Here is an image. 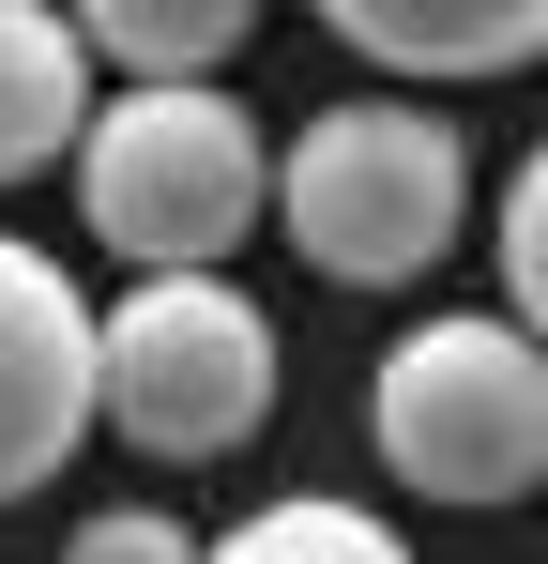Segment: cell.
<instances>
[{
	"label": "cell",
	"instance_id": "obj_1",
	"mask_svg": "<svg viewBox=\"0 0 548 564\" xmlns=\"http://www.w3.org/2000/svg\"><path fill=\"white\" fill-rule=\"evenodd\" d=\"M274 153L244 93H213V77H138V93H107L77 153V214L107 260H138V275H229V245L274 214Z\"/></svg>",
	"mask_w": 548,
	"mask_h": 564
},
{
	"label": "cell",
	"instance_id": "obj_2",
	"mask_svg": "<svg viewBox=\"0 0 548 564\" xmlns=\"http://www.w3.org/2000/svg\"><path fill=\"white\" fill-rule=\"evenodd\" d=\"M457 214H472V153H457L442 107H412V93L320 107V122L289 138V169H274V229H289V260H305L320 290H412V275H442Z\"/></svg>",
	"mask_w": 548,
	"mask_h": 564
},
{
	"label": "cell",
	"instance_id": "obj_3",
	"mask_svg": "<svg viewBox=\"0 0 548 564\" xmlns=\"http://www.w3.org/2000/svg\"><path fill=\"white\" fill-rule=\"evenodd\" d=\"M365 443L412 503L503 519L548 488V336L534 321H412L365 381Z\"/></svg>",
	"mask_w": 548,
	"mask_h": 564
},
{
	"label": "cell",
	"instance_id": "obj_4",
	"mask_svg": "<svg viewBox=\"0 0 548 564\" xmlns=\"http://www.w3.org/2000/svg\"><path fill=\"white\" fill-rule=\"evenodd\" d=\"M260 412H274V321L229 275H138L107 305V443L213 473L260 443Z\"/></svg>",
	"mask_w": 548,
	"mask_h": 564
},
{
	"label": "cell",
	"instance_id": "obj_5",
	"mask_svg": "<svg viewBox=\"0 0 548 564\" xmlns=\"http://www.w3.org/2000/svg\"><path fill=\"white\" fill-rule=\"evenodd\" d=\"M91 427H107V305H77L46 245L0 229V503L62 488Z\"/></svg>",
	"mask_w": 548,
	"mask_h": 564
},
{
	"label": "cell",
	"instance_id": "obj_6",
	"mask_svg": "<svg viewBox=\"0 0 548 564\" xmlns=\"http://www.w3.org/2000/svg\"><path fill=\"white\" fill-rule=\"evenodd\" d=\"M365 77H518L548 62V0H305Z\"/></svg>",
	"mask_w": 548,
	"mask_h": 564
},
{
	"label": "cell",
	"instance_id": "obj_7",
	"mask_svg": "<svg viewBox=\"0 0 548 564\" xmlns=\"http://www.w3.org/2000/svg\"><path fill=\"white\" fill-rule=\"evenodd\" d=\"M91 31L62 0H0V184H31V169H62L91 153Z\"/></svg>",
	"mask_w": 548,
	"mask_h": 564
},
{
	"label": "cell",
	"instance_id": "obj_8",
	"mask_svg": "<svg viewBox=\"0 0 548 564\" xmlns=\"http://www.w3.org/2000/svg\"><path fill=\"white\" fill-rule=\"evenodd\" d=\"M91 62L138 93V77H213L244 31H260V0H77Z\"/></svg>",
	"mask_w": 548,
	"mask_h": 564
},
{
	"label": "cell",
	"instance_id": "obj_9",
	"mask_svg": "<svg viewBox=\"0 0 548 564\" xmlns=\"http://www.w3.org/2000/svg\"><path fill=\"white\" fill-rule=\"evenodd\" d=\"M213 564H412V550H396V519H365L336 488H289V503H244L213 534Z\"/></svg>",
	"mask_w": 548,
	"mask_h": 564
},
{
	"label": "cell",
	"instance_id": "obj_10",
	"mask_svg": "<svg viewBox=\"0 0 548 564\" xmlns=\"http://www.w3.org/2000/svg\"><path fill=\"white\" fill-rule=\"evenodd\" d=\"M503 321L548 336V138L518 153V184H503Z\"/></svg>",
	"mask_w": 548,
	"mask_h": 564
},
{
	"label": "cell",
	"instance_id": "obj_11",
	"mask_svg": "<svg viewBox=\"0 0 548 564\" xmlns=\"http://www.w3.org/2000/svg\"><path fill=\"white\" fill-rule=\"evenodd\" d=\"M62 564H213L198 534H183L168 503H107V519H77V550Z\"/></svg>",
	"mask_w": 548,
	"mask_h": 564
}]
</instances>
